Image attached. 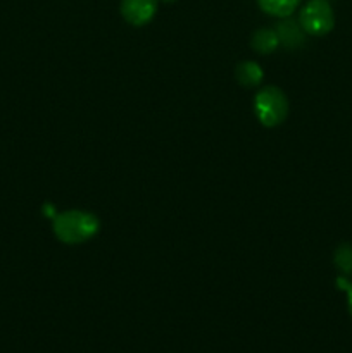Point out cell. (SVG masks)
Masks as SVG:
<instances>
[{"mask_svg":"<svg viewBox=\"0 0 352 353\" xmlns=\"http://www.w3.org/2000/svg\"><path fill=\"white\" fill-rule=\"evenodd\" d=\"M100 223L95 214L86 210H66L54 217V233L62 243L79 245L95 236Z\"/></svg>","mask_w":352,"mask_h":353,"instance_id":"obj_1","label":"cell"},{"mask_svg":"<svg viewBox=\"0 0 352 353\" xmlns=\"http://www.w3.org/2000/svg\"><path fill=\"white\" fill-rule=\"evenodd\" d=\"M254 110L259 123L268 128H275L285 121L289 114V100L280 88L266 86L255 95Z\"/></svg>","mask_w":352,"mask_h":353,"instance_id":"obj_2","label":"cell"},{"mask_svg":"<svg viewBox=\"0 0 352 353\" xmlns=\"http://www.w3.org/2000/svg\"><path fill=\"white\" fill-rule=\"evenodd\" d=\"M299 23L307 34L323 37L333 30V9L326 0H309L300 10Z\"/></svg>","mask_w":352,"mask_h":353,"instance_id":"obj_3","label":"cell"},{"mask_svg":"<svg viewBox=\"0 0 352 353\" xmlns=\"http://www.w3.org/2000/svg\"><path fill=\"white\" fill-rule=\"evenodd\" d=\"M157 12V0H121V14L133 26L150 23Z\"/></svg>","mask_w":352,"mask_h":353,"instance_id":"obj_4","label":"cell"},{"mask_svg":"<svg viewBox=\"0 0 352 353\" xmlns=\"http://www.w3.org/2000/svg\"><path fill=\"white\" fill-rule=\"evenodd\" d=\"M300 23L297 24L295 21H283L276 28V34L280 38V43L286 45V47H299L304 41V33Z\"/></svg>","mask_w":352,"mask_h":353,"instance_id":"obj_5","label":"cell"},{"mask_svg":"<svg viewBox=\"0 0 352 353\" xmlns=\"http://www.w3.org/2000/svg\"><path fill=\"white\" fill-rule=\"evenodd\" d=\"M266 14L275 17H289L299 7L300 0H257Z\"/></svg>","mask_w":352,"mask_h":353,"instance_id":"obj_6","label":"cell"},{"mask_svg":"<svg viewBox=\"0 0 352 353\" xmlns=\"http://www.w3.org/2000/svg\"><path fill=\"white\" fill-rule=\"evenodd\" d=\"M280 45V38L276 34V30H269V28H264V30L255 31L254 37H252V47L254 50L261 52V54H271L273 50H276Z\"/></svg>","mask_w":352,"mask_h":353,"instance_id":"obj_7","label":"cell"},{"mask_svg":"<svg viewBox=\"0 0 352 353\" xmlns=\"http://www.w3.org/2000/svg\"><path fill=\"white\" fill-rule=\"evenodd\" d=\"M262 76H264V72H262V69L255 62L245 61L242 64H238L237 79L240 81V85L257 86L262 81Z\"/></svg>","mask_w":352,"mask_h":353,"instance_id":"obj_8","label":"cell"},{"mask_svg":"<svg viewBox=\"0 0 352 353\" xmlns=\"http://www.w3.org/2000/svg\"><path fill=\"white\" fill-rule=\"evenodd\" d=\"M335 264L345 274H352V245H340L335 252Z\"/></svg>","mask_w":352,"mask_h":353,"instance_id":"obj_9","label":"cell"},{"mask_svg":"<svg viewBox=\"0 0 352 353\" xmlns=\"http://www.w3.org/2000/svg\"><path fill=\"white\" fill-rule=\"evenodd\" d=\"M347 293H349V310H351V316H352V285L347 286Z\"/></svg>","mask_w":352,"mask_h":353,"instance_id":"obj_10","label":"cell"},{"mask_svg":"<svg viewBox=\"0 0 352 353\" xmlns=\"http://www.w3.org/2000/svg\"><path fill=\"white\" fill-rule=\"evenodd\" d=\"M162 2H175V0H162Z\"/></svg>","mask_w":352,"mask_h":353,"instance_id":"obj_11","label":"cell"}]
</instances>
